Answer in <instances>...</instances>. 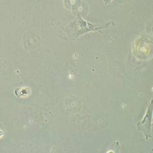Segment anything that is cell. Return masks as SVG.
I'll return each mask as SVG.
<instances>
[{
    "label": "cell",
    "instance_id": "6da1fadb",
    "mask_svg": "<svg viewBox=\"0 0 153 153\" xmlns=\"http://www.w3.org/2000/svg\"><path fill=\"white\" fill-rule=\"evenodd\" d=\"M111 1H112V0H103V3H104L105 4H107L109 3Z\"/></svg>",
    "mask_w": 153,
    "mask_h": 153
}]
</instances>
